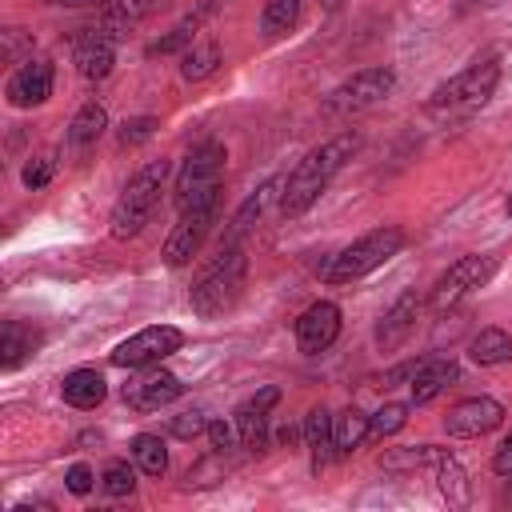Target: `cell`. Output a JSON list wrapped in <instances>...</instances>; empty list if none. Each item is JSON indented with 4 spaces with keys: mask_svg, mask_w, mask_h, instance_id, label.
Wrapping results in <instances>:
<instances>
[{
    "mask_svg": "<svg viewBox=\"0 0 512 512\" xmlns=\"http://www.w3.org/2000/svg\"><path fill=\"white\" fill-rule=\"evenodd\" d=\"M356 148H360V136H356V132H340V136H332L328 144L312 148V152L292 168V176L280 184V212H284V216L308 212V208L320 200V192L332 184V176L356 156Z\"/></svg>",
    "mask_w": 512,
    "mask_h": 512,
    "instance_id": "cell-1",
    "label": "cell"
},
{
    "mask_svg": "<svg viewBox=\"0 0 512 512\" xmlns=\"http://www.w3.org/2000/svg\"><path fill=\"white\" fill-rule=\"evenodd\" d=\"M244 280H248V256L240 244H224L220 256L196 276L188 300H192V312L212 320V316H224L236 308V300L244 296Z\"/></svg>",
    "mask_w": 512,
    "mask_h": 512,
    "instance_id": "cell-2",
    "label": "cell"
},
{
    "mask_svg": "<svg viewBox=\"0 0 512 512\" xmlns=\"http://www.w3.org/2000/svg\"><path fill=\"white\" fill-rule=\"evenodd\" d=\"M496 84H500V64H496V56L476 60V64H468L460 76H452L448 84H440V88L428 96V112H432L436 120H464V116L480 112V108L492 100Z\"/></svg>",
    "mask_w": 512,
    "mask_h": 512,
    "instance_id": "cell-3",
    "label": "cell"
},
{
    "mask_svg": "<svg viewBox=\"0 0 512 512\" xmlns=\"http://www.w3.org/2000/svg\"><path fill=\"white\" fill-rule=\"evenodd\" d=\"M164 180H168V164H164V160H152V164L136 168V176L124 184V192H120L116 204H112V216H108L112 240H132V236L148 224V216H152L156 204H160Z\"/></svg>",
    "mask_w": 512,
    "mask_h": 512,
    "instance_id": "cell-4",
    "label": "cell"
},
{
    "mask_svg": "<svg viewBox=\"0 0 512 512\" xmlns=\"http://www.w3.org/2000/svg\"><path fill=\"white\" fill-rule=\"evenodd\" d=\"M400 248H404V232H400L396 224L372 228V232H364L360 240H352L348 248H340V252L320 268V276H324L328 284H352V280H360V276L384 268Z\"/></svg>",
    "mask_w": 512,
    "mask_h": 512,
    "instance_id": "cell-5",
    "label": "cell"
},
{
    "mask_svg": "<svg viewBox=\"0 0 512 512\" xmlns=\"http://www.w3.org/2000/svg\"><path fill=\"white\" fill-rule=\"evenodd\" d=\"M224 164H228L224 144L208 140V144L192 148L176 172V208L184 212V208H200V204H220Z\"/></svg>",
    "mask_w": 512,
    "mask_h": 512,
    "instance_id": "cell-6",
    "label": "cell"
},
{
    "mask_svg": "<svg viewBox=\"0 0 512 512\" xmlns=\"http://www.w3.org/2000/svg\"><path fill=\"white\" fill-rule=\"evenodd\" d=\"M396 88V72L392 68H360L356 76H348L344 84H336L328 96H324V112L332 116H352V112H364V108H376L380 100H388Z\"/></svg>",
    "mask_w": 512,
    "mask_h": 512,
    "instance_id": "cell-7",
    "label": "cell"
},
{
    "mask_svg": "<svg viewBox=\"0 0 512 512\" xmlns=\"http://www.w3.org/2000/svg\"><path fill=\"white\" fill-rule=\"evenodd\" d=\"M496 268H500V260L488 256V252L460 256V260L448 264V268L440 272V280L432 284V304H436V308H452V304H460L468 292L484 288V284L496 276Z\"/></svg>",
    "mask_w": 512,
    "mask_h": 512,
    "instance_id": "cell-8",
    "label": "cell"
},
{
    "mask_svg": "<svg viewBox=\"0 0 512 512\" xmlns=\"http://www.w3.org/2000/svg\"><path fill=\"white\" fill-rule=\"evenodd\" d=\"M180 344H184V332H180V328H172V324H152V328H140L136 336L120 340V344L112 348V364H116V368H152V364H160L164 356L180 352Z\"/></svg>",
    "mask_w": 512,
    "mask_h": 512,
    "instance_id": "cell-9",
    "label": "cell"
},
{
    "mask_svg": "<svg viewBox=\"0 0 512 512\" xmlns=\"http://www.w3.org/2000/svg\"><path fill=\"white\" fill-rule=\"evenodd\" d=\"M216 216H220V204L184 208V212H180V220H176V228H172V236L164 240V260H168L172 268H184V264L204 248V240H208V232H212Z\"/></svg>",
    "mask_w": 512,
    "mask_h": 512,
    "instance_id": "cell-10",
    "label": "cell"
},
{
    "mask_svg": "<svg viewBox=\"0 0 512 512\" xmlns=\"http://www.w3.org/2000/svg\"><path fill=\"white\" fill-rule=\"evenodd\" d=\"M504 424V404L492 400V396H468L460 404H452L444 412V432L448 436H460V440H472V436H488Z\"/></svg>",
    "mask_w": 512,
    "mask_h": 512,
    "instance_id": "cell-11",
    "label": "cell"
},
{
    "mask_svg": "<svg viewBox=\"0 0 512 512\" xmlns=\"http://www.w3.org/2000/svg\"><path fill=\"white\" fill-rule=\"evenodd\" d=\"M276 400H280V388L268 384L256 396H248V400L236 404L232 420H236V432H240V448L244 452H252V456L268 452V412H272Z\"/></svg>",
    "mask_w": 512,
    "mask_h": 512,
    "instance_id": "cell-12",
    "label": "cell"
},
{
    "mask_svg": "<svg viewBox=\"0 0 512 512\" xmlns=\"http://www.w3.org/2000/svg\"><path fill=\"white\" fill-rule=\"evenodd\" d=\"M336 336H340V308L332 300H316V304H308L300 312V320H296V344H300V352L320 356V352H328L336 344Z\"/></svg>",
    "mask_w": 512,
    "mask_h": 512,
    "instance_id": "cell-13",
    "label": "cell"
},
{
    "mask_svg": "<svg viewBox=\"0 0 512 512\" xmlns=\"http://www.w3.org/2000/svg\"><path fill=\"white\" fill-rule=\"evenodd\" d=\"M180 392H184V384H180L172 372L152 368V372L128 380L120 396H124V404L136 408V412H160V408H168L172 400H180Z\"/></svg>",
    "mask_w": 512,
    "mask_h": 512,
    "instance_id": "cell-14",
    "label": "cell"
},
{
    "mask_svg": "<svg viewBox=\"0 0 512 512\" xmlns=\"http://www.w3.org/2000/svg\"><path fill=\"white\" fill-rule=\"evenodd\" d=\"M8 104L12 108H36L52 96V64L44 56H28L12 76H8V88H4Z\"/></svg>",
    "mask_w": 512,
    "mask_h": 512,
    "instance_id": "cell-15",
    "label": "cell"
},
{
    "mask_svg": "<svg viewBox=\"0 0 512 512\" xmlns=\"http://www.w3.org/2000/svg\"><path fill=\"white\" fill-rule=\"evenodd\" d=\"M116 36L108 32V28H84L80 36H76V48H72V56H76V72L84 76V80H104L108 72H112V64H116V44H112Z\"/></svg>",
    "mask_w": 512,
    "mask_h": 512,
    "instance_id": "cell-16",
    "label": "cell"
},
{
    "mask_svg": "<svg viewBox=\"0 0 512 512\" xmlns=\"http://www.w3.org/2000/svg\"><path fill=\"white\" fill-rule=\"evenodd\" d=\"M416 316H420V296H416V292H400V296L392 300V308H384V316H380V324H376V344H380V352H396V348L412 336Z\"/></svg>",
    "mask_w": 512,
    "mask_h": 512,
    "instance_id": "cell-17",
    "label": "cell"
},
{
    "mask_svg": "<svg viewBox=\"0 0 512 512\" xmlns=\"http://www.w3.org/2000/svg\"><path fill=\"white\" fill-rule=\"evenodd\" d=\"M456 380H460V368H456L452 360L432 356V360L408 380V388H412V404H428V400H436V396L448 392Z\"/></svg>",
    "mask_w": 512,
    "mask_h": 512,
    "instance_id": "cell-18",
    "label": "cell"
},
{
    "mask_svg": "<svg viewBox=\"0 0 512 512\" xmlns=\"http://www.w3.org/2000/svg\"><path fill=\"white\" fill-rule=\"evenodd\" d=\"M60 396L72 404V408H96L104 404L108 396V384L96 368H72L64 380H60Z\"/></svg>",
    "mask_w": 512,
    "mask_h": 512,
    "instance_id": "cell-19",
    "label": "cell"
},
{
    "mask_svg": "<svg viewBox=\"0 0 512 512\" xmlns=\"http://www.w3.org/2000/svg\"><path fill=\"white\" fill-rule=\"evenodd\" d=\"M364 436H372V416L360 408H344L340 416H332V444L336 456H348L364 444Z\"/></svg>",
    "mask_w": 512,
    "mask_h": 512,
    "instance_id": "cell-20",
    "label": "cell"
},
{
    "mask_svg": "<svg viewBox=\"0 0 512 512\" xmlns=\"http://www.w3.org/2000/svg\"><path fill=\"white\" fill-rule=\"evenodd\" d=\"M304 444H308L316 468L328 464V456L336 452V444H332V412L328 408H320V404L308 408V416H304Z\"/></svg>",
    "mask_w": 512,
    "mask_h": 512,
    "instance_id": "cell-21",
    "label": "cell"
},
{
    "mask_svg": "<svg viewBox=\"0 0 512 512\" xmlns=\"http://www.w3.org/2000/svg\"><path fill=\"white\" fill-rule=\"evenodd\" d=\"M152 8H156V0H100V20H104L100 28L120 36V32L136 28Z\"/></svg>",
    "mask_w": 512,
    "mask_h": 512,
    "instance_id": "cell-22",
    "label": "cell"
},
{
    "mask_svg": "<svg viewBox=\"0 0 512 512\" xmlns=\"http://www.w3.org/2000/svg\"><path fill=\"white\" fill-rule=\"evenodd\" d=\"M468 356L480 364V368H492V364H508L512 360V336L504 328H480L468 344Z\"/></svg>",
    "mask_w": 512,
    "mask_h": 512,
    "instance_id": "cell-23",
    "label": "cell"
},
{
    "mask_svg": "<svg viewBox=\"0 0 512 512\" xmlns=\"http://www.w3.org/2000/svg\"><path fill=\"white\" fill-rule=\"evenodd\" d=\"M104 128H108V112H104V104L88 100V104L72 116V124H68V144H72V148H92V144L104 136Z\"/></svg>",
    "mask_w": 512,
    "mask_h": 512,
    "instance_id": "cell-24",
    "label": "cell"
},
{
    "mask_svg": "<svg viewBox=\"0 0 512 512\" xmlns=\"http://www.w3.org/2000/svg\"><path fill=\"white\" fill-rule=\"evenodd\" d=\"M432 472H436V484H440V496L448 500V504H456V508H464L468 504V472L460 468V460L452 456V452H444L436 464H432Z\"/></svg>",
    "mask_w": 512,
    "mask_h": 512,
    "instance_id": "cell-25",
    "label": "cell"
},
{
    "mask_svg": "<svg viewBox=\"0 0 512 512\" xmlns=\"http://www.w3.org/2000/svg\"><path fill=\"white\" fill-rule=\"evenodd\" d=\"M128 448H132V460H136V468H140L144 476H164V472H168V448H164L160 436L140 432V436H132Z\"/></svg>",
    "mask_w": 512,
    "mask_h": 512,
    "instance_id": "cell-26",
    "label": "cell"
},
{
    "mask_svg": "<svg viewBox=\"0 0 512 512\" xmlns=\"http://www.w3.org/2000/svg\"><path fill=\"white\" fill-rule=\"evenodd\" d=\"M276 192H280V180H268V184H264L256 196H248V200H244V208L232 216V228H228V244H236V240H240V236H244V232H248V228H252V224L264 216V208H268V200H272Z\"/></svg>",
    "mask_w": 512,
    "mask_h": 512,
    "instance_id": "cell-27",
    "label": "cell"
},
{
    "mask_svg": "<svg viewBox=\"0 0 512 512\" xmlns=\"http://www.w3.org/2000/svg\"><path fill=\"white\" fill-rule=\"evenodd\" d=\"M300 20V0H264V12H260V32L268 40L292 32Z\"/></svg>",
    "mask_w": 512,
    "mask_h": 512,
    "instance_id": "cell-28",
    "label": "cell"
},
{
    "mask_svg": "<svg viewBox=\"0 0 512 512\" xmlns=\"http://www.w3.org/2000/svg\"><path fill=\"white\" fill-rule=\"evenodd\" d=\"M216 64H220V48L212 44V40H192L188 44V52H184V64H180V76L184 80H204V76H212L216 72Z\"/></svg>",
    "mask_w": 512,
    "mask_h": 512,
    "instance_id": "cell-29",
    "label": "cell"
},
{
    "mask_svg": "<svg viewBox=\"0 0 512 512\" xmlns=\"http://www.w3.org/2000/svg\"><path fill=\"white\" fill-rule=\"evenodd\" d=\"M32 344H36L32 328H24L20 320H8V324H4V344H0V352H4L0 364H4V368H16V364L32 352Z\"/></svg>",
    "mask_w": 512,
    "mask_h": 512,
    "instance_id": "cell-30",
    "label": "cell"
},
{
    "mask_svg": "<svg viewBox=\"0 0 512 512\" xmlns=\"http://www.w3.org/2000/svg\"><path fill=\"white\" fill-rule=\"evenodd\" d=\"M448 448H436V444H416V448H392V452H384L380 456V464L384 468H432L440 456H444Z\"/></svg>",
    "mask_w": 512,
    "mask_h": 512,
    "instance_id": "cell-31",
    "label": "cell"
},
{
    "mask_svg": "<svg viewBox=\"0 0 512 512\" xmlns=\"http://www.w3.org/2000/svg\"><path fill=\"white\" fill-rule=\"evenodd\" d=\"M196 28H200V12H196V16H184V20H180V24H176L168 36L152 40L144 52H148V56H168V52H180L184 44H192V40H196Z\"/></svg>",
    "mask_w": 512,
    "mask_h": 512,
    "instance_id": "cell-32",
    "label": "cell"
},
{
    "mask_svg": "<svg viewBox=\"0 0 512 512\" xmlns=\"http://www.w3.org/2000/svg\"><path fill=\"white\" fill-rule=\"evenodd\" d=\"M100 488H104L108 496H132V488H136V468H132L128 460H108L104 472H100Z\"/></svg>",
    "mask_w": 512,
    "mask_h": 512,
    "instance_id": "cell-33",
    "label": "cell"
},
{
    "mask_svg": "<svg viewBox=\"0 0 512 512\" xmlns=\"http://www.w3.org/2000/svg\"><path fill=\"white\" fill-rule=\"evenodd\" d=\"M404 424H408V404H400V400L380 404L372 412V436H396Z\"/></svg>",
    "mask_w": 512,
    "mask_h": 512,
    "instance_id": "cell-34",
    "label": "cell"
},
{
    "mask_svg": "<svg viewBox=\"0 0 512 512\" xmlns=\"http://www.w3.org/2000/svg\"><path fill=\"white\" fill-rule=\"evenodd\" d=\"M156 132V116H132L120 124V148H136Z\"/></svg>",
    "mask_w": 512,
    "mask_h": 512,
    "instance_id": "cell-35",
    "label": "cell"
},
{
    "mask_svg": "<svg viewBox=\"0 0 512 512\" xmlns=\"http://www.w3.org/2000/svg\"><path fill=\"white\" fill-rule=\"evenodd\" d=\"M52 172H56V160L52 156H32L28 164H24V172H20V180H24V188H44L48 180H52Z\"/></svg>",
    "mask_w": 512,
    "mask_h": 512,
    "instance_id": "cell-36",
    "label": "cell"
},
{
    "mask_svg": "<svg viewBox=\"0 0 512 512\" xmlns=\"http://www.w3.org/2000/svg\"><path fill=\"white\" fill-rule=\"evenodd\" d=\"M200 432H208V424H204L200 412H180V416L172 420V436H180V440H192V436H200Z\"/></svg>",
    "mask_w": 512,
    "mask_h": 512,
    "instance_id": "cell-37",
    "label": "cell"
},
{
    "mask_svg": "<svg viewBox=\"0 0 512 512\" xmlns=\"http://www.w3.org/2000/svg\"><path fill=\"white\" fill-rule=\"evenodd\" d=\"M64 484H68L72 496H88L96 480H92V468H88V464H72V468L64 472Z\"/></svg>",
    "mask_w": 512,
    "mask_h": 512,
    "instance_id": "cell-38",
    "label": "cell"
},
{
    "mask_svg": "<svg viewBox=\"0 0 512 512\" xmlns=\"http://www.w3.org/2000/svg\"><path fill=\"white\" fill-rule=\"evenodd\" d=\"M208 444H212V452H228L232 448V428L224 420H212L208 424Z\"/></svg>",
    "mask_w": 512,
    "mask_h": 512,
    "instance_id": "cell-39",
    "label": "cell"
},
{
    "mask_svg": "<svg viewBox=\"0 0 512 512\" xmlns=\"http://www.w3.org/2000/svg\"><path fill=\"white\" fill-rule=\"evenodd\" d=\"M492 468H496V476L512 480V436H504V444L496 448V456H492Z\"/></svg>",
    "mask_w": 512,
    "mask_h": 512,
    "instance_id": "cell-40",
    "label": "cell"
},
{
    "mask_svg": "<svg viewBox=\"0 0 512 512\" xmlns=\"http://www.w3.org/2000/svg\"><path fill=\"white\" fill-rule=\"evenodd\" d=\"M52 4H64V8H84V4H96V0H52Z\"/></svg>",
    "mask_w": 512,
    "mask_h": 512,
    "instance_id": "cell-41",
    "label": "cell"
},
{
    "mask_svg": "<svg viewBox=\"0 0 512 512\" xmlns=\"http://www.w3.org/2000/svg\"><path fill=\"white\" fill-rule=\"evenodd\" d=\"M340 4H344V0H324V8H340Z\"/></svg>",
    "mask_w": 512,
    "mask_h": 512,
    "instance_id": "cell-42",
    "label": "cell"
},
{
    "mask_svg": "<svg viewBox=\"0 0 512 512\" xmlns=\"http://www.w3.org/2000/svg\"><path fill=\"white\" fill-rule=\"evenodd\" d=\"M508 216H512V196H508Z\"/></svg>",
    "mask_w": 512,
    "mask_h": 512,
    "instance_id": "cell-43",
    "label": "cell"
}]
</instances>
